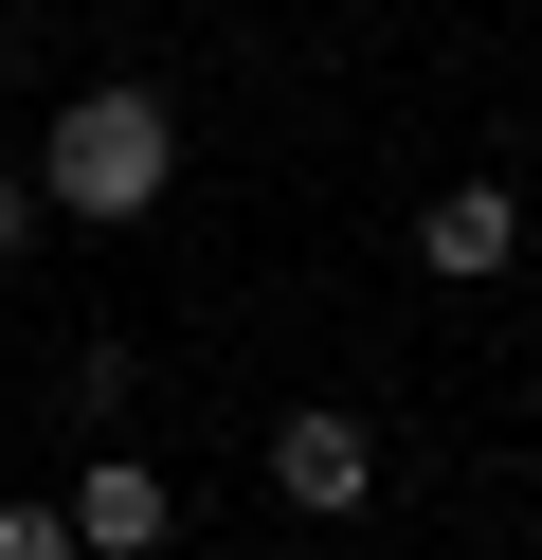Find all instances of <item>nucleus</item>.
<instances>
[{"mask_svg": "<svg viewBox=\"0 0 542 560\" xmlns=\"http://www.w3.org/2000/svg\"><path fill=\"white\" fill-rule=\"evenodd\" d=\"M0 55H19V19H0Z\"/></svg>", "mask_w": 542, "mask_h": 560, "instance_id": "6e6552de", "label": "nucleus"}, {"mask_svg": "<svg viewBox=\"0 0 542 560\" xmlns=\"http://www.w3.org/2000/svg\"><path fill=\"white\" fill-rule=\"evenodd\" d=\"M72 542L91 560H163L181 542V488L145 470V452H91V470H72Z\"/></svg>", "mask_w": 542, "mask_h": 560, "instance_id": "20e7f679", "label": "nucleus"}, {"mask_svg": "<svg viewBox=\"0 0 542 560\" xmlns=\"http://www.w3.org/2000/svg\"><path fill=\"white\" fill-rule=\"evenodd\" d=\"M181 199V109L145 73H108V91H72L55 127H36V218H91V235H127V218H163Z\"/></svg>", "mask_w": 542, "mask_h": 560, "instance_id": "f257e3e1", "label": "nucleus"}, {"mask_svg": "<svg viewBox=\"0 0 542 560\" xmlns=\"http://www.w3.org/2000/svg\"><path fill=\"white\" fill-rule=\"evenodd\" d=\"M0 560H91V542H72V506H0Z\"/></svg>", "mask_w": 542, "mask_h": 560, "instance_id": "39448f33", "label": "nucleus"}, {"mask_svg": "<svg viewBox=\"0 0 542 560\" xmlns=\"http://www.w3.org/2000/svg\"><path fill=\"white\" fill-rule=\"evenodd\" d=\"M272 488H289V506H308V524H361V506H380V434H361V416H272Z\"/></svg>", "mask_w": 542, "mask_h": 560, "instance_id": "7ed1b4c3", "label": "nucleus"}, {"mask_svg": "<svg viewBox=\"0 0 542 560\" xmlns=\"http://www.w3.org/2000/svg\"><path fill=\"white\" fill-rule=\"evenodd\" d=\"M524 560H542V524H524Z\"/></svg>", "mask_w": 542, "mask_h": 560, "instance_id": "1a4fd4ad", "label": "nucleus"}, {"mask_svg": "<svg viewBox=\"0 0 542 560\" xmlns=\"http://www.w3.org/2000/svg\"><path fill=\"white\" fill-rule=\"evenodd\" d=\"M416 271L434 290H506V271H524V199L506 182H434L416 199Z\"/></svg>", "mask_w": 542, "mask_h": 560, "instance_id": "f03ea898", "label": "nucleus"}, {"mask_svg": "<svg viewBox=\"0 0 542 560\" xmlns=\"http://www.w3.org/2000/svg\"><path fill=\"white\" fill-rule=\"evenodd\" d=\"M253 560H325V542H253Z\"/></svg>", "mask_w": 542, "mask_h": 560, "instance_id": "0eeeda50", "label": "nucleus"}, {"mask_svg": "<svg viewBox=\"0 0 542 560\" xmlns=\"http://www.w3.org/2000/svg\"><path fill=\"white\" fill-rule=\"evenodd\" d=\"M36 254V163H0V271Z\"/></svg>", "mask_w": 542, "mask_h": 560, "instance_id": "423d86ee", "label": "nucleus"}]
</instances>
